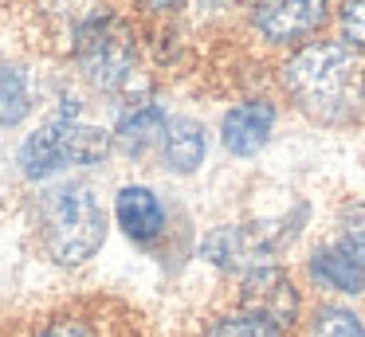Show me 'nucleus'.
Returning a JSON list of instances; mask_svg holds the SVG:
<instances>
[{"label":"nucleus","instance_id":"6ab92c4d","mask_svg":"<svg viewBox=\"0 0 365 337\" xmlns=\"http://www.w3.org/2000/svg\"><path fill=\"white\" fill-rule=\"evenodd\" d=\"M32 337H95V329L79 318H59V321H48V326Z\"/></svg>","mask_w":365,"mask_h":337},{"label":"nucleus","instance_id":"f3484780","mask_svg":"<svg viewBox=\"0 0 365 337\" xmlns=\"http://www.w3.org/2000/svg\"><path fill=\"white\" fill-rule=\"evenodd\" d=\"M338 243L365 263V200H349L338 212Z\"/></svg>","mask_w":365,"mask_h":337},{"label":"nucleus","instance_id":"f8f14e48","mask_svg":"<svg viewBox=\"0 0 365 337\" xmlns=\"http://www.w3.org/2000/svg\"><path fill=\"white\" fill-rule=\"evenodd\" d=\"M165 110L161 102H142V106L126 110L114 130V145L126 157H145L150 149H161V138H165Z\"/></svg>","mask_w":365,"mask_h":337},{"label":"nucleus","instance_id":"aec40b11","mask_svg":"<svg viewBox=\"0 0 365 337\" xmlns=\"http://www.w3.org/2000/svg\"><path fill=\"white\" fill-rule=\"evenodd\" d=\"M150 12H169V8H177V4H185V0H142Z\"/></svg>","mask_w":365,"mask_h":337},{"label":"nucleus","instance_id":"f257e3e1","mask_svg":"<svg viewBox=\"0 0 365 337\" xmlns=\"http://www.w3.org/2000/svg\"><path fill=\"white\" fill-rule=\"evenodd\" d=\"M283 86L310 122L346 125L365 106V59L346 39H314L283 63Z\"/></svg>","mask_w":365,"mask_h":337},{"label":"nucleus","instance_id":"423d86ee","mask_svg":"<svg viewBox=\"0 0 365 337\" xmlns=\"http://www.w3.org/2000/svg\"><path fill=\"white\" fill-rule=\"evenodd\" d=\"M330 16V0H259L252 12V28L267 43H302Z\"/></svg>","mask_w":365,"mask_h":337},{"label":"nucleus","instance_id":"2eb2a0df","mask_svg":"<svg viewBox=\"0 0 365 337\" xmlns=\"http://www.w3.org/2000/svg\"><path fill=\"white\" fill-rule=\"evenodd\" d=\"M310 337H365V321L346 306H318L310 313Z\"/></svg>","mask_w":365,"mask_h":337},{"label":"nucleus","instance_id":"f03ea898","mask_svg":"<svg viewBox=\"0 0 365 337\" xmlns=\"http://www.w3.org/2000/svg\"><path fill=\"white\" fill-rule=\"evenodd\" d=\"M43 251L59 266H83L103 251L106 239V212L98 192L83 180H59L36 204Z\"/></svg>","mask_w":365,"mask_h":337},{"label":"nucleus","instance_id":"a211bd4d","mask_svg":"<svg viewBox=\"0 0 365 337\" xmlns=\"http://www.w3.org/2000/svg\"><path fill=\"white\" fill-rule=\"evenodd\" d=\"M338 24H341L346 43L354 47V51H365V0H341Z\"/></svg>","mask_w":365,"mask_h":337},{"label":"nucleus","instance_id":"9b49d317","mask_svg":"<svg viewBox=\"0 0 365 337\" xmlns=\"http://www.w3.org/2000/svg\"><path fill=\"white\" fill-rule=\"evenodd\" d=\"M310 279L322 282L326 290H338V294H361L365 290V263L334 239V243H322L310 255Z\"/></svg>","mask_w":365,"mask_h":337},{"label":"nucleus","instance_id":"20e7f679","mask_svg":"<svg viewBox=\"0 0 365 337\" xmlns=\"http://www.w3.org/2000/svg\"><path fill=\"white\" fill-rule=\"evenodd\" d=\"M302 216H307V208H299L287 219H271V224H224L205 235L200 259H208L220 271H255V266H267L299 235Z\"/></svg>","mask_w":365,"mask_h":337},{"label":"nucleus","instance_id":"9d476101","mask_svg":"<svg viewBox=\"0 0 365 337\" xmlns=\"http://www.w3.org/2000/svg\"><path fill=\"white\" fill-rule=\"evenodd\" d=\"M208 153V138H205V125L197 118H173L165 122V138H161V161H165L169 172L177 177H189L205 165Z\"/></svg>","mask_w":365,"mask_h":337},{"label":"nucleus","instance_id":"4468645a","mask_svg":"<svg viewBox=\"0 0 365 337\" xmlns=\"http://www.w3.org/2000/svg\"><path fill=\"white\" fill-rule=\"evenodd\" d=\"M16 165L28 180H48L59 172L63 165V153H59V138H56V125L43 122L40 130H32L24 141H20V153H16Z\"/></svg>","mask_w":365,"mask_h":337},{"label":"nucleus","instance_id":"ddd939ff","mask_svg":"<svg viewBox=\"0 0 365 337\" xmlns=\"http://www.w3.org/2000/svg\"><path fill=\"white\" fill-rule=\"evenodd\" d=\"M32 114V78L20 63L0 55V130H16Z\"/></svg>","mask_w":365,"mask_h":337},{"label":"nucleus","instance_id":"7ed1b4c3","mask_svg":"<svg viewBox=\"0 0 365 337\" xmlns=\"http://www.w3.org/2000/svg\"><path fill=\"white\" fill-rule=\"evenodd\" d=\"M75 63L103 94H126L138 78V47L122 20L98 12L75 28Z\"/></svg>","mask_w":365,"mask_h":337},{"label":"nucleus","instance_id":"1a4fd4ad","mask_svg":"<svg viewBox=\"0 0 365 337\" xmlns=\"http://www.w3.org/2000/svg\"><path fill=\"white\" fill-rule=\"evenodd\" d=\"M114 219H118V227L134 243L161 239V235H165V224H169L161 196L145 185H122L118 192H114Z\"/></svg>","mask_w":365,"mask_h":337},{"label":"nucleus","instance_id":"0eeeda50","mask_svg":"<svg viewBox=\"0 0 365 337\" xmlns=\"http://www.w3.org/2000/svg\"><path fill=\"white\" fill-rule=\"evenodd\" d=\"M51 125H56L63 165H103L114 149V133L103 130V125H95V122H83L75 98H67L63 106H59V114L51 118Z\"/></svg>","mask_w":365,"mask_h":337},{"label":"nucleus","instance_id":"39448f33","mask_svg":"<svg viewBox=\"0 0 365 337\" xmlns=\"http://www.w3.org/2000/svg\"><path fill=\"white\" fill-rule=\"evenodd\" d=\"M240 302H244L247 313H255V318L271 321V326H279V329L294 326V318H299V290H294L291 274L275 263L244 271Z\"/></svg>","mask_w":365,"mask_h":337},{"label":"nucleus","instance_id":"dca6fc26","mask_svg":"<svg viewBox=\"0 0 365 337\" xmlns=\"http://www.w3.org/2000/svg\"><path fill=\"white\" fill-rule=\"evenodd\" d=\"M200 337H283V329L255 318L247 310H240V313H228V318H216Z\"/></svg>","mask_w":365,"mask_h":337},{"label":"nucleus","instance_id":"6e6552de","mask_svg":"<svg viewBox=\"0 0 365 337\" xmlns=\"http://www.w3.org/2000/svg\"><path fill=\"white\" fill-rule=\"evenodd\" d=\"M275 106L267 98H247L232 106L220 122V145L232 157H255L275 133Z\"/></svg>","mask_w":365,"mask_h":337}]
</instances>
